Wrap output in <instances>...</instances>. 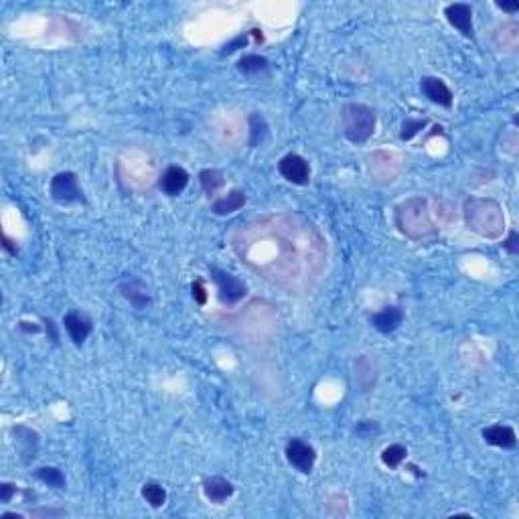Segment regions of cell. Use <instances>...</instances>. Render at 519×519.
I'll use <instances>...</instances> for the list:
<instances>
[{"label":"cell","mask_w":519,"mask_h":519,"mask_svg":"<svg viewBox=\"0 0 519 519\" xmlns=\"http://www.w3.org/2000/svg\"><path fill=\"white\" fill-rule=\"evenodd\" d=\"M234 250L262 278L292 292L311 290L324 264L319 230L296 215H266L241 225Z\"/></svg>","instance_id":"1"},{"label":"cell","mask_w":519,"mask_h":519,"mask_svg":"<svg viewBox=\"0 0 519 519\" xmlns=\"http://www.w3.org/2000/svg\"><path fill=\"white\" fill-rule=\"evenodd\" d=\"M394 221L399 234L406 236L408 240L422 241L439 236V228L432 221L428 201L422 197H410L401 201L394 209Z\"/></svg>","instance_id":"2"},{"label":"cell","mask_w":519,"mask_h":519,"mask_svg":"<svg viewBox=\"0 0 519 519\" xmlns=\"http://www.w3.org/2000/svg\"><path fill=\"white\" fill-rule=\"evenodd\" d=\"M463 217L471 232L481 238L497 240L505 232V215L501 205L487 197H469L463 203Z\"/></svg>","instance_id":"3"},{"label":"cell","mask_w":519,"mask_h":519,"mask_svg":"<svg viewBox=\"0 0 519 519\" xmlns=\"http://www.w3.org/2000/svg\"><path fill=\"white\" fill-rule=\"evenodd\" d=\"M375 112L365 106V104H345L341 108V128H343V136L353 142V144H363L371 138V134L375 132Z\"/></svg>","instance_id":"4"},{"label":"cell","mask_w":519,"mask_h":519,"mask_svg":"<svg viewBox=\"0 0 519 519\" xmlns=\"http://www.w3.org/2000/svg\"><path fill=\"white\" fill-rule=\"evenodd\" d=\"M211 278L217 286V296L223 307H236L240 300L245 298L247 286L240 276L225 272V270H219V268H211Z\"/></svg>","instance_id":"5"},{"label":"cell","mask_w":519,"mask_h":519,"mask_svg":"<svg viewBox=\"0 0 519 519\" xmlns=\"http://www.w3.org/2000/svg\"><path fill=\"white\" fill-rule=\"evenodd\" d=\"M49 193L57 203L71 205V203H85V195L80 187V179L71 170H61L51 179Z\"/></svg>","instance_id":"6"},{"label":"cell","mask_w":519,"mask_h":519,"mask_svg":"<svg viewBox=\"0 0 519 519\" xmlns=\"http://www.w3.org/2000/svg\"><path fill=\"white\" fill-rule=\"evenodd\" d=\"M286 461L302 475L313 473L317 463V450L313 444L300 439H292L286 444Z\"/></svg>","instance_id":"7"},{"label":"cell","mask_w":519,"mask_h":519,"mask_svg":"<svg viewBox=\"0 0 519 519\" xmlns=\"http://www.w3.org/2000/svg\"><path fill=\"white\" fill-rule=\"evenodd\" d=\"M278 173L282 175V179H286L292 185H309L311 183V164L309 160L302 159L296 153L284 155L278 160Z\"/></svg>","instance_id":"8"},{"label":"cell","mask_w":519,"mask_h":519,"mask_svg":"<svg viewBox=\"0 0 519 519\" xmlns=\"http://www.w3.org/2000/svg\"><path fill=\"white\" fill-rule=\"evenodd\" d=\"M444 16L446 21L459 31L463 33L467 39H473L475 35V29H473V8L471 4H465V2H452L444 8Z\"/></svg>","instance_id":"9"},{"label":"cell","mask_w":519,"mask_h":519,"mask_svg":"<svg viewBox=\"0 0 519 519\" xmlns=\"http://www.w3.org/2000/svg\"><path fill=\"white\" fill-rule=\"evenodd\" d=\"M12 434H14V442H16L21 461H23L25 465H29V463L39 454V432L33 430V428H29V426H21V424H19V426L12 428Z\"/></svg>","instance_id":"10"},{"label":"cell","mask_w":519,"mask_h":519,"mask_svg":"<svg viewBox=\"0 0 519 519\" xmlns=\"http://www.w3.org/2000/svg\"><path fill=\"white\" fill-rule=\"evenodd\" d=\"M187 185H189V173L183 166H177V164L166 166L159 179V189L168 197L181 195L187 189Z\"/></svg>","instance_id":"11"},{"label":"cell","mask_w":519,"mask_h":519,"mask_svg":"<svg viewBox=\"0 0 519 519\" xmlns=\"http://www.w3.org/2000/svg\"><path fill=\"white\" fill-rule=\"evenodd\" d=\"M63 327H65L69 339L74 341V345H78V347H81V345L87 341V337H89L91 331H93V322H91V319L85 317L83 313H78V311H71V313H67V315L63 317Z\"/></svg>","instance_id":"12"},{"label":"cell","mask_w":519,"mask_h":519,"mask_svg":"<svg viewBox=\"0 0 519 519\" xmlns=\"http://www.w3.org/2000/svg\"><path fill=\"white\" fill-rule=\"evenodd\" d=\"M420 89H422V93H424L432 104L442 106V108H450V106H452L454 96H452L450 87L440 80V78H432V76L422 78V80H420Z\"/></svg>","instance_id":"13"},{"label":"cell","mask_w":519,"mask_h":519,"mask_svg":"<svg viewBox=\"0 0 519 519\" xmlns=\"http://www.w3.org/2000/svg\"><path fill=\"white\" fill-rule=\"evenodd\" d=\"M404 309L398 307V305H390V307H384L382 311H377V313H373L369 320H371V324H373V329L375 331H379V333H384V335H390V333H394L396 329H398L399 324L404 322Z\"/></svg>","instance_id":"14"},{"label":"cell","mask_w":519,"mask_h":519,"mask_svg":"<svg viewBox=\"0 0 519 519\" xmlns=\"http://www.w3.org/2000/svg\"><path fill=\"white\" fill-rule=\"evenodd\" d=\"M120 292L134 309H146L151 305V292L138 278H128L120 282Z\"/></svg>","instance_id":"15"},{"label":"cell","mask_w":519,"mask_h":519,"mask_svg":"<svg viewBox=\"0 0 519 519\" xmlns=\"http://www.w3.org/2000/svg\"><path fill=\"white\" fill-rule=\"evenodd\" d=\"M234 483L225 477H207L203 481V493L211 503H223L234 495Z\"/></svg>","instance_id":"16"},{"label":"cell","mask_w":519,"mask_h":519,"mask_svg":"<svg viewBox=\"0 0 519 519\" xmlns=\"http://www.w3.org/2000/svg\"><path fill=\"white\" fill-rule=\"evenodd\" d=\"M483 440L491 446H497V448H516L518 446L516 430L505 424H493V426L485 428Z\"/></svg>","instance_id":"17"},{"label":"cell","mask_w":519,"mask_h":519,"mask_svg":"<svg viewBox=\"0 0 519 519\" xmlns=\"http://www.w3.org/2000/svg\"><path fill=\"white\" fill-rule=\"evenodd\" d=\"M245 201H247L245 191H241V189H232L228 195H223V197L213 201L211 211H213L215 215H232V213L240 211L241 207L245 205Z\"/></svg>","instance_id":"18"},{"label":"cell","mask_w":519,"mask_h":519,"mask_svg":"<svg viewBox=\"0 0 519 519\" xmlns=\"http://www.w3.org/2000/svg\"><path fill=\"white\" fill-rule=\"evenodd\" d=\"M355 379H357L361 392H369L375 386V379H377L375 365L367 355H360L355 361Z\"/></svg>","instance_id":"19"},{"label":"cell","mask_w":519,"mask_h":519,"mask_svg":"<svg viewBox=\"0 0 519 519\" xmlns=\"http://www.w3.org/2000/svg\"><path fill=\"white\" fill-rule=\"evenodd\" d=\"M268 67H270V65H268V59L262 57V55H256V53L243 55L240 61H238V71L243 74V76H247V78L262 76V74L268 71Z\"/></svg>","instance_id":"20"},{"label":"cell","mask_w":519,"mask_h":519,"mask_svg":"<svg viewBox=\"0 0 519 519\" xmlns=\"http://www.w3.org/2000/svg\"><path fill=\"white\" fill-rule=\"evenodd\" d=\"M199 183L203 193H205L207 197H213V195L225 185V177H223V173L217 170V168H203L199 173Z\"/></svg>","instance_id":"21"},{"label":"cell","mask_w":519,"mask_h":519,"mask_svg":"<svg viewBox=\"0 0 519 519\" xmlns=\"http://www.w3.org/2000/svg\"><path fill=\"white\" fill-rule=\"evenodd\" d=\"M518 23H505V25H501V27L497 29V33H495V43H497L501 49H507V51H511V49L518 47Z\"/></svg>","instance_id":"22"},{"label":"cell","mask_w":519,"mask_h":519,"mask_svg":"<svg viewBox=\"0 0 519 519\" xmlns=\"http://www.w3.org/2000/svg\"><path fill=\"white\" fill-rule=\"evenodd\" d=\"M35 477H37L41 483L53 487V489H65V487H67V479H65L63 471L57 469V467H41V469L35 471Z\"/></svg>","instance_id":"23"},{"label":"cell","mask_w":519,"mask_h":519,"mask_svg":"<svg viewBox=\"0 0 519 519\" xmlns=\"http://www.w3.org/2000/svg\"><path fill=\"white\" fill-rule=\"evenodd\" d=\"M266 134H268V124L264 120V116H260L258 112H254L250 116V146L256 148L258 144H262L264 138H266Z\"/></svg>","instance_id":"24"},{"label":"cell","mask_w":519,"mask_h":519,"mask_svg":"<svg viewBox=\"0 0 519 519\" xmlns=\"http://www.w3.org/2000/svg\"><path fill=\"white\" fill-rule=\"evenodd\" d=\"M406 456H408V448L404 444H390L382 452V461H384V465L388 469H398L399 465L406 461Z\"/></svg>","instance_id":"25"},{"label":"cell","mask_w":519,"mask_h":519,"mask_svg":"<svg viewBox=\"0 0 519 519\" xmlns=\"http://www.w3.org/2000/svg\"><path fill=\"white\" fill-rule=\"evenodd\" d=\"M142 497H144V501L151 505V507H155V509H159L164 505V501H166V491L160 487L159 483H146L144 487H142Z\"/></svg>","instance_id":"26"},{"label":"cell","mask_w":519,"mask_h":519,"mask_svg":"<svg viewBox=\"0 0 519 519\" xmlns=\"http://www.w3.org/2000/svg\"><path fill=\"white\" fill-rule=\"evenodd\" d=\"M426 120H416V118H406L401 122V128H399V138L406 142V140H412L414 136L420 134V130L426 128Z\"/></svg>","instance_id":"27"},{"label":"cell","mask_w":519,"mask_h":519,"mask_svg":"<svg viewBox=\"0 0 519 519\" xmlns=\"http://www.w3.org/2000/svg\"><path fill=\"white\" fill-rule=\"evenodd\" d=\"M16 493H19V487L14 483H8V481L0 483V501L2 503H10Z\"/></svg>","instance_id":"28"},{"label":"cell","mask_w":519,"mask_h":519,"mask_svg":"<svg viewBox=\"0 0 519 519\" xmlns=\"http://www.w3.org/2000/svg\"><path fill=\"white\" fill-rule=\"evenodd\" d=\"M67 511L65 509H53V507H41V509H33L31 518H63Z\"/></svg>","instance_id":"29"},{"label":"cell","mask_w":519,"mask_h":519,"mask_svg":"<svg viewBox=\"0 0 519 519\" xmlns=\"http://www.w3.org/2000/svg\"><path fill=\"white\" fill-rule=\"evenodd\" d=\"M503 250L509 252L511 256H518L519 254V234L516 230H511L509 236H507V240L503 241Z\"/></svg>","instance_id":"30"},{"label":"cell","mask_w":519,"mask_h":519,"mask_svg":"<svg viewBox=\"0 0 519 519\" xmlns=\"http://www.w3.org/2000/svg\"><path fill=\"white\" fill-rule=\"evenodd\" d=\"M355 432H357L360 437H371V434L379 432V426H377L375 422H371V420H363V422H360V424L355 426Z\"/></svg>","instance_id":"31"},{"label":"cell","mask_w":519,"mask_h":519,"mask_svg":"<svg viewBox=\"0 0 519 519\" xmlns=\"http://www.w3.org/2000/svg\"><path fill=\"white\" fill-rule=\"evenodd\" d=\"M191 292H193V298H195L197 305L203 307V305L207 302V290H205V286H203L201 280H195V282L191 284Z\"/></svg>","instance_id":"32"},{"label":"cell","mask_w":519,"mask_h":519,"mask_svg":"<svg viewBox=\"0 0 519 519\" xmlns=\"http://www.w3.org/2000/svg\"><path fill=\"white\" fill-rule=\"evenodd\" d=\"M43 324H45V331H47V337L51 343H59V331H57V324L53 319H43Z\"/></svg>","instance_id":"33"},{"label":"cell","mask_w":519,"mask_h":519,"mask_svg":"<svg viewBox=\"0 0 519 519\" xmlns=\"http://www.w3.org/2000/svg\"><path fill=\"white\" fill-rule=\"evenodd\" d=\"M247 37H250V33H245V35H240L236 41H232V43H228L225 47H223V53H234L236 49H240V47H245L247 45Z\"/></svg>","instance_id":"34"},{"label":"cell","mask_w":519,"mask_h":519,"mask_svg":"<svg viewBox=\"0 0 519 519\" xmlns=\"http://www.w3.org/2000/svg\"><path fill=\"white\" fill-rule=\"evenodd\" d=\"M2 247L10 254V256H16L19 254V247H16V241H12L6 234L2 236Z\"/></svg>","instance_id":"35"},{"label":"cell","mask_w":519,"mask_h":519,"mask_svg":"<svg viewBox=\"0 0 519 519\" xmlns=\"http://www.w3.org/2000/svg\"><path fill=\"white\" fill-rule=\"evenodd\" d=\"M19 329L21 331H27V333H39L41 327L37 322H29V320H21L19 322Z\"/></svg>","instance_id":"36"},{"label":"cell","mask_w":519,"mask_h":519,"mask_svg":"<svg viewBox=\"0 0 519 519\" xmlns=\"http://www.w3.org/2000/svg\"><path fill=\"white\" fill-rule=\"evenodd\" d=\"M497 6H499L501 10L509 12V14H516L519 10V2H497Z\"/></svg>","instance_id":"37"},{"label":"cell","mask_w":519,"mask_h":519,"mask_svg":"<svg viewBox=\"0 0 519 519\" xmlns=\"http://www.w3.org/2000/svg\"><path fill=\"white\" fill-rule=\"evenodd\" d=\"M0 518H2V519H23V516H21V514H2Z\"/></svg>","instance_id":"38"}]
</instances>
